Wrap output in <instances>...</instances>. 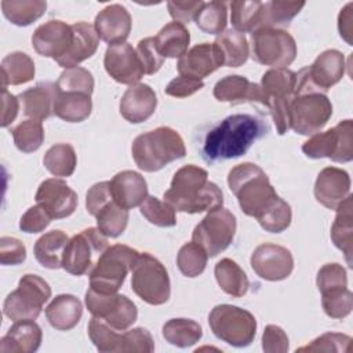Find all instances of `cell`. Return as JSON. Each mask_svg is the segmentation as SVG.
I'll return each instance as SVG.
<instances>
[{
	"instance_id": "23",
	"label": "cell",
	"mask_w": 353,
	"mask_h": 353,
	"mask_svg": "<svg viewBox=\"0 0 353 353\" xmlns=\"http://www.w3.org/2000/svg\"><path fill=\"white\" fill-rule=\"evenodd\" d=\"M223 66L222 58L214 43H200L188 50L176 63L181 76L203 80Z\"/></svg>"
},
{
	"instance_id": "37",
	"label": "cell",
	"mask_w": 353,
	"mask_h": 353,
	"mask_svg": "<svg viewBox=\"0 0 353 353\" xmlns=\"http://www.w3.org/2000/svg\"><path fill=\"white\" fill-rule=\"evenodd\" d=\"M1 88L7 85H21L34 77V62L22 51H14L7 54L1 59Z\"/></svg>"
},
{
	"instance_id": "40",
	"label": "cell",
	"mask_w": 353,
	"mask_h": 353,
	"mask_svg": "<svg viewBox=\"0 0 353 353\" xmlns=\"http://www.w3.org/2000/svg\"><path fill=\"white\" fill-rule=\"evenodd\" d=\"M305 7V1H263L261 14V28L281 29L287 26Z\"/></svg>"
},
{
	"instance_id": "16",
	"label": "cell",
	"mask_w": 353,
	"mask_h": 353,
	"mask_svg": "<svg viewBox=\"0 0 353 353\" xmlns=\"http://www.w3.org/2000/svg\"><path fill=\"white\" fill-rule=\"evenodd\" d=\"M85 306L88 312L117 331L128 330L138 317L137 305L121 294H99L91 288L85 291Z\"/></svg>"
},
{
	"instance_id": "49",
	"label": "cell",
	"mask_w": 353,
	"mask_h": 353,
	"mask_svg": "<svg viewBox=\"0 0 353 353\" xmlns=\"http://www.w3.org/2000/svg\"><path fill=\"white\" fill-rule=\"evenodd\" d=\"M143 218L159 228H172L176 225L175 210L167 203L154 196H148L139 205Z\"/></svg>"
},
{
	"instance_id": "48",
	"label": "cell",
	"mask_w": 353,
	"mask_h": 353,
	"mask_svg": "<svg viewBox=\"0 0 353 353\" xmlns=\"http://www.w3.org/2000/svg\"><path fill=\"white\" fill-rule=\"evenodd\" d=\"M321 306L331 319H345L353 309V295L347 287H334L321 291Z\"/></svg>"
},
{
	"instance_id": "54",
	"label": "cell",
	"mask_w": 353,
	"mask_h": 353,
	"mask_svg": "<svg viewBox=\"0 0 353 353\" xmlns=\"http://www.w3.org/2000/svg\"><path fill=\"white\" fill-rule=\"evenodd\" d=\"M135 51L141 61L145 74H154L160 70V68L164 63V57L159 52L154 37H145L139 40Z\"/></svg>"
},
{
	"instance_id": "57",
	"label": "cell",
	"mask_w": 353,
	"mask_h": 353,
	"mask_svg": "<svg viewBox=\"0 0 353 353\" xmlns=\"http://www.w3.org/2000/svg\"><path fill=\"white\" fill-rule=\"evenodd\" d=\"M51 219L48 212L41 205L36 204L28 208L21 216L19 229L25 233H40L51 223Z\"/></svg>"
},
{
	"instance_id": "30",
	"label": "cell",
	"mask_w": 353,
	"mask_h": 353,
	"mask_svg": "<svg viewBox=\"0 0 353 353\" xmlns=\"http://www.w3.org/2000/svg\"><path fill=\"white\" fill-rule=\"evenodd\" d=\"M46 317L58 331H69L77 325L83 316V303L72 294H59L47 305Z\"/></svg>"
},
{
	"instance_id": "45",
	"label": "cell",
	"mask_w": 353,
	"mask_h": 353,
	"mask_svg": "<svg viewBox=\"0 0 353 353\" xmlns=\"http://www.w3.org/2000/svg\"><path fill=\"white\" fill-rule=\"evenodd\" d=\"M88 336L98 352L121 353L123 332H117V330L112 328L103 320L94 316L91 317L88 321Z\"/></svg>"
},
{
	"instance_id": "59",
	"label": "cell",
	"mask_w": 353,
	"mask_h": 353,
	"mask_svg": "<svg viewBox=\"0 0 353 353\" xmlns=\"http://www.w3.org/2000/svg\"><path fill=\"white\" fill-rule=\"evenodd\" d=\"M204 87L203 80H197V79H192L188 76H178L175 79H172L167 87L164 88V92L170 97L174 98H186L193 95L194 92L200 91Z\"/></svg>"
},
{
	"instance_id": "3",
	"label": "cell",
	"mask_w": 353,
	"mask_h": 353,
	"mask_svg": "<svg viewBox=\"0 0 353 353\" xmlns=\"http://www.w3.org/2000/svg\"><path fill=\"white\" fill-rule=\"evenodd\" d=\"M228 185L247 216H261L280 197L265 171L254 163L234 165L228 174Z\"/></svg>"
},
{
	"instance_id": "33",
	"label": "cell",
	"mask_w": 353,
	"mask_h": 353,
	"mask_svg": "<svg viewBox=\"0 0 353 353\" xmlns=\"http://www.w3.org/2000/svg\"><path fill=\"white\" fill-rule=\"evenodd\" d=\"M223 66L228 68H239L244 65L250 57V44L247 37L234 30L228 29L223 30L214 41Z\"/></svg>"
},
{
	"instance_id": "12",
	"label": "cell",
	"mask_w": 353,
	"mask_h": 353,
	"mask_svg": "<svg viewBox=\"0 0 353 353\" xmlns=\"http://www.w3.org/2000/svg\"><path fill=\"white\" fill-rule=\"evenodd\" d=\"M109 247L108 237L98 228H87L69 239L62 258V269L73 276L88 273Z\"/></svg>"
},
{
	"instance_id": "19",
	"label": "cell",
	"mask_w": 353,
	"mask_h": 353,
	"mask_svg": "<svg viewBox=\"0 0 353 353\" xmlns=\"http://www.w3.org/2000/svg\"><path fill=\"white\" fill-rule=\"evenodd\" d=\"M103 66L106 73L121 84H137L145 74L135 48L127 41L112 44L106 48Z\"/></svg>"
},
{
	"instance_id": "42",
	"label": "cell",
	"mask_w": 353,
	"mask_h": 353,
	"mask_svg": "<svg viewBox=\"0 0 353 353\" xmlns=\"http://www.w3.org/2000/svg\"><path fill=\"white\" fill-rule=\"evenodd\" d=\"M230 22L240 33H252L261 28V14L263 1L234 0L230 4Z\"/></svg>"
},
{
	"instance_id": "35",
	"label": "cell",
	"mask_w": 353,
	"mask_h": 353,
	"mask_svg": "<svg viewBox=\"0 0 353 353\" xmlns=\"http://www.w3.org/2000/svg\"><path fill=\"white\" fill-rule=\"evenodd\" d=\"M159 52L165 58H181L189 47L190 33L183 23L168 22L154 36Z\"/></svg>"
},
{
	"instance_id": "41",
	"label": "cell",
	"mask_w": 353,
	"mask_h": 353,
	"mask_svg": "<svg viewBox=\"0 0 353 353\" xmlns=\"http://www.w3.org/2000/svg\"><path fill=\"white\" fill-rule=\"evenodd\" d=\"M97 219V228L106 236L116 239L127 228L128 223V210L120 207L113 199L105 203L94 215Z\"/></svg>"
},
{
	"instance_id": "1",
	"label": "cell",
	"mask_w": 353,
	"mask_h": 353,
	"mask_svg": "<svg viewBox=\"0 0 353 353\" xmlns=\"http://www.w3.org/2000/svg\"><path fill=\"white\" fill-rule=\"evenodd\" d=\"M268 131L269 127L262 117L248 113L230 114L207 132L203 159L212 164L240 157Z\"/></svg>"
},
{
	"instance_id": "29",
	"label": "cell",
	"mask_w": 353,
	"mask_h": 353,
	"mask_svg": "<svg viewBox=\"0 0 353 353\" xmlns=\"http://www.w3.org/2000/svg\"><path fill=\"white\" fill-rule=\"evenodd\" d=\"M73 39L69 51L57 63L65 69L76 68L83 61L91 58L99 46V37L94 25L87 22H76L72 25Z\"/></svg>"
},
{
	"instance_id": "60",
	"label": "cell",
	"mask_w": 353,
	"mask_h": 353,
	"mask_svg": "<svg viewBox=\"0 0 353 353\" xmlns=\"http://www.w3.org/2000/svg\"><path fill=\"white\" fill-rule=\"evenodd\" d=\"M112 193H110V182L109 181H102L94 183L87 194H85V208L88 214L92 216L97 214V211L109 200H112Z\"/></svg>"
},
{
	"instance_id": "50",
	"label": "cell",
	"mask_w": 353,
	"mask_h": 353,
	"mask_svg": "<svg viewBox=\"0 0 353 353\" xmlns=\"http://www.w3.org/2000/svg\"><path fill=\"white\" fill-rule=\"evenodd\" d=\"M57 87L62 92H83L91 95L94 91V77L91 72L84 68H69L59 74Z\"/></svg>"
},
{
	"instance_id": "11",
	"label": "cell",
	"mask_w": 353,
	"mask_h": 353,
	"mask_svg": "<svg viewBox=\"0 0 353 353\" xmlns=\"http://www.w3.org/2000/svg\"><path fill=\"white\" fill-rule=\"evenodd\" d=\"M251 58L265 66L287 68L296 58V43L284 29L262 28L251 33Z\"/></svg>"
},
{
	"instance_id": "28",
	"label": "cell",
	"mask_w": 353,
	"mask_h": 353,
	"mask_svg": "<svg viewBox=\"0 0 353 353\" xmlns=\"http://www.w3.org/2000/svg\"><path fill=\"white\" fill-rule=\"evenodd\" d=\"M43 339V331L34 320L14 321L7 334L0 341L3 353H33Z\"/></svg>"
},
{
	"instance_id": "17",
	"label": "cell",
	"mask_w": 353,
	"mask_h": 353,
	"mask_svg": "<svg viewBox=\"0 0 353 353\" xmlns=\"http://www.w3.org/2000/svg\"><path fill=\"white\" fill-rule=\"evenodd\" d=\"M250 263L256 276L266 281L284 280L294 270V258L291 251L273 243L259 244L252 251Z\"/></svg>"
},
{
	"instance_id": "7",
	"label": "cell",
	"mask_w": 353,
	"mask_h": 353,
	"mask_svg": "<svg viewBox=\"0 0 353 353\" xmlns=\"http://www.w3.org/2000/svg\"><path fill=\"white\" fill-rule=\"evenodd\" d=\"M208 325L218 339L234 347L251 345L256 334V320L254 314L228 303L216 305L211 309Z\"/></svg>"
},
{
	"instance_id": "2",
	"label": "cell",
	"mask_w": 353,
	"mask_h": 353,
	"mask_svg": "<svg viewBox=\"0 0 353 353\" xmlns=\"http://www.w3.org/2000/svg\"><path fill=\"white\" fill-rule=\"evenodd\" d=\"M163 197L175 211L188 214L208 212L223 204L221 188L208 181V172L204 168L194 164L176 170Z\"/></svg>"
},
{
	"instance_id": "20",
	"label": "cell",
	"mask_w": 353,
	"mask_h": 353,
	"mask_svg": "<svg viewBox=\"0 0 353 353\" xmlns=\"http://www.w3.org/2000/svg\"><path fill=\"white\" fill-rule=\"evenodd\" d=\"M72 39V25L59 19H51L36 28L32 34V46L39 55L58 62L69 51Z\"/></svg>"
},
{
	"instance_id": "38",
	"label": "cell",
	"mask_w": 353,
	"mask_h": 353,
	"mask_svg": "<svg viewBox=\"0 0 353 353\" xmlns=\"http://www.w3.org/2000/svg\"><path fill=\"white\" fill-rule=\"evenodd\" d=\"M164 339L176 347H189L197 343L203 336L201 325L192 319H171L163 325Z\"/></svg>"
},
{
	"instance_id": "31",
	"label": "cell",
	"mask_w": 353,
	"mask_h": 353,
	"mask_svg": "<svg viewBox=\"0 0 353 353\" xmlns=\"http://www.w3.org/2000/svg\"><path fill=\"white\" fill-rule=\"evenodd\" d=\"M352 210H353V196L349 194L335 210L336 215L331 226V240L334 245L343 252L349 268H352V255H353Z\"/></svg>"
},
{
	"instance_id": "22",
	"label": "cell",
	"mask_w": 353,
	"mask_h": 353,
	"mask_svg": "<svg viewBox=\"0 0 353 353\" xmlns=\"http://www.w3.org/2000/svg\"><path fill=\"white\" fill-rule=\"evenodd\" d=\"M94 28L101 40L112 44L125 43L132 28L128 10L121 4H109L102 8L94 21Z\"/></svg>"
},
{
	"instance_id": "4",
	"label": "cell",
	"mask_w": 353,
	"mask_h": 353,
	"mask_svg": "<svg viewBox=\"0 0 353 353\" xmlns=\"http://www.w3.org/2000/svg\"><path fill=\"white\" fill-rule=\"evenodd\" d=\"M131 154L139 170L156 172L185 157L186 148L178 131L161 125L138 135L131 145Z\"/></svg>"
},
{
	"instance_id": "18",
	"label": "cell",
	"mask_w": 353,
	"mask_h": 353,
	"mask_svg": "<svg viewBox=\"0 0 353 353\" xmlns=\"http://www.w3.org/2000/svg\"><path fill=\"white\" fill-rule=\"evenodd\" d=\"M34 200L52 219L70 216L77 207V193L59 178L44 179L36 192Z\"/></svg>"
},
{
	"instance_id": "26",
	"label": "cell",
	"mask_w": 353,
	"mask_h": 353,
	"mask_svg": "<svg viewBox=\"0 0 353 353\" xmlns=\"http://www.w3.org/2000/svg\"><path fill=\"white\" fill-rule=\"evenodd\" d=\"M58 94L57 83L40 81L34 87L18 95L25 116L43 121L54 114V103Z\"/></svg>"
},
{
	"instance_id": "46",
	"label": "cell",
	"mask_w": 353,
	"mask_h": 353,
	"mask_svg": "<svg viewBox=\"0 0 353 353\" xmlns=\"http://www.w3.org/2000/svg\"><path fill=\"white\" fill-rule=\"evenodd\" d=\"M11 134L17 149L22 153H33L44 142V128L39 120H23L11 130Z\"/></svg>"
},
{
	"instance_id": "27",
	"label": "cell",
	"mask_w": 353,
	"mask_h": 353,
	"mask_svg": "<svg viewBox=\"0 0 353 353\" xmlns=\"http://www.w3.org/2000/svg\"><path fill=\"white\" fill-rule=\"evenodd\" d=\"M212 94L216 101L229 102L232 105L244 102L263 103V95L259 84L252 83L240 74H230L218 80L214 85Z\"/></svg>"
},
{
	"instance_id": "62",
	"label": "cell",
	"mask_w": 353,
	"mask_h": 353,
	"mask_svg": "<svg viewBox=\"0 0 353 353\" xmlns=\"http://www.w3.org/2000/svg\"><path fill=\"white\" fill-rule=\"evenodd\" d=\"M353 3H347L338 15V30L341 37L349 44H353Z\"/></svg>"
},
{
	"instance_id": "43",
	"label": "cell",
	"mask_w": 353,
	"mask_h": 353,
	"mask_svg": "<svg viewBox=\"0 0 353 353\" xmlns=\"http://www.w3.org/2000/svg\"><path fill=\"white\" fill-rule=\"evenodd\" d=\"M43 164L54 176H70L77 164L74 148L70 143H55L46 152Z\"/></svg>"
},
{
	"instance_id": "14",
	"label": "cell",
	"mask_w": 353,
	"mask_h": 353,
	"mask_svg": "<svg viewBox=\"0 0 353 353\" xmlns=\"http://www.w3.org/2000/svg\"><path fill=\"white\" fill-rule=\"evenodd\" d=\"M236 226V216L232 211L223 207L211 210L193 229L192 241L201 245L208 256H216L232 244Z\"/></svg>"
},
{
	"instance_id": "55",
	"label": "cell",
	"mask_w": 353,
	"mask_h": 353,
	"mask_svg": "<svg viewBox=\"0 0 353 353\" xmlns=\"http://www.w3.org/2000/svg\"><path fill=\"white\" fill-rule=\"evenodd\" d=\"M316 284L320 292L334 287H347L346 269L336 262L325 263L317 272Z\"/></svg>"
},
{
	"instance_id": "34",
	"label": "cell",
	"mask_w": 353,
	"mask_h": 353,
	"mask_svg": "<svg viewBox=\"0 0 353 353\" xmlns=\"http://www.w3.org/2000/svg\"><path fill=\"white\" fill-rule=\"evenodd\" d=\"M92 110L91 95L83 92H62L58 90L54 114L68 123H81L90 117Z\"/></svg>"
},
{
	"instance_id": "36",
	"label": "cell",
	"mask_w": 353,
	"mask_h": 353,
	"mask_svg": "<svg viewBox=\"0 0 353 353\" xmlns=\"http://www.w3.org/2000/svg\"><path fill=\"white\" fill-rule=\"evenodd\" d=\"M214 274L221 290L233 298L244 296L250 288V281L245 272L230 258H223L216 262Z\"/></svg>"
},
{
	"instance_id": "61",
	"label": "cell",
	"mask_w": 353,
	"mask_h": 353,
	"mask_svg": "<svg viewBox=\"0 0 353 353\" xmlns=\"http://www.w3.org/2000/svg\"><path fill=\"white\" fill-rule=\"evenodd\" d=\"M204 1L194 0V1H167V8L171 18L179 23H189L192 19L196 18L199 10L201 8Z\"/></svg>"
},
{
	"instance_id": "25",
	"label": "cell",
	"mask_w": 353,
	"mask_h": 353,
	"mask_svg": "<svg viewBox=\"0 0 353 353\" xmlns=\"http://www.w3.org/2000/svg\"><path fill=\"white\" fill-rule=\"evenodd\" d=\"M109 182L113 200L125 210L141 205L148 197L146 179L137 171H120Z\"/></svg>"
},
{
	"instance_id": "24",
	"label": "cell",
	"mask_w": 353,
	"mask_h": 353,
	"mask_svg": "<svg viewBox=\"0 0 353 353\" xmlns=\"http://www.w3.org/2000/svg\"><path fill=\"white\" fill-rule=\"evenodd\" d=\"M157 108V97L153 88L143 83L130 85L120 99V114L132 124L146 121Z\"/></svg>"
},
{
	"instance_id": "6",
	"label": "cell",
	"mask_w": 353,
	"mask_h": 353,
	"mask_svg": "<svg viewBox=\"0 0 353 353\" xmlns=\"http://www.w3.org/2000/svg\"><path fill=\"white\" fill-rule=\"evenodd\" d=\"M296 73L288 68H272L261 79L263 103L274 121L276 130L284 135L290 130L288 108L294 98Z\"/></svg>"
},
{
	"instance_id": "15",
	"label": "cell",
	"mask_w": 353,
	"mask_h": 353,
	"mask_svg": "<svg viewBox=\"0 0 353 353\" xmlns=\"http://www.w3.org/2000/svg\"><path fill=\"white\" fill-rule=\"evenodd\" d=\"M345 55L338 50L323 51L310 66L301 69L296 73L295 91H319L325 94L345 74Z\"/></svg>"
},
{
	"instance_id": "58",
	"label": "cell",
	"mask_w": 353,
	"mask_h": 353,
	"mask_svg": "<svg viewBox=\"0 0 353 353\" xmlns=\"http://www.w3.org/2000/svg\"><path fill=\"white\" fill-rule=\"evenodd\" d=\"M290 343L285 331L276 325L269 324L265 327L262 334V349L266 353H285L288 352Z\"/></svg>"
},
{
	"instance_id": "10",
	"label": "cell",
	"mask_w": 353,
	"mask_h": 353,
	"mask_svg": "<svg viewBox=\"0 0 353 353\" xmlns=\"http://www.w3.org/2000/svg\"><path fill=\"white\" fill-rule=\"evenodd\" d=\"M332 103L319 91H302L294 94L288 108L290 130L301 135L317 134L331 119Z\"/></svg>"
},
{
	"instance_id": "44",
	"label": "cell",
	"mask_w": 353,
	"mask_h": 353,
	"mask_svg": "<svg viewBox=\"0 0 353 353\" xmlns=\"http://www.w3.org/2000/svg\"><path fill=\"white\" fill-rule=\"evenodd\" d=\"M194 22L207 34H221L228 23V4L225 1H204Z\"/></svg>"
},
{
	"instance_id": "39",
	"label": "cell",
	"mask_w": 353,
	"mask_h": 353,
	"mask_svg": "<svg viewBox=\"0 0 353 353\" xmlns=\"http://www.w3.org/2000/svg\"><path fill=\"white\" fill-rule=\"evenodd\" d=\"M47 3L41 0H3V15L17 26H28L44 15Z\"/></svg>"
},
{
	"instance_id": "9",
	"label": "cell",
	"mask_w": 353,
	"mask_h": 353,
	"mask_svg": "<svg viewBox=\"0 0 353 353\" xmlns=\"http://www.w3.org/2000/svg\"><path fill=\"white\" fill-rule=\"evenodd\" d=\"M51 298L50 284L37 274H23L17 290L11 291L3 303V313L12 321L36 320L43 305Z\"/></svg>"
},
{
	"instance_id": "52",
	"label": "cell",
	"mask_w": 353,
	"mask_h": 353,
	"mask_svg": "<svg viewBox=\"0 0 353 353\" xmlns=\"http://www.w3.org/2000/svg\"><path fill=\"white\" fill-rule=\"evenodd\" d=\"M352 338L346 334L325 332L296 352H347Z\"/></svg>"
},
{
	"instance_id": "32",
	"label": "cell",
	"mask_w": 353,
	"mask_h": 353,
	"mask_svg": "<svg viewBox=\"0 0 353 353\" xmlns=\"http://www.w3.org/2000/svg\"><path fill=\"white\" fill-rule=\"evenodd\" d=\"M69 237L62 230H51L40 236L33 247L36 261L47 269L62 268V258Z\"/></svg>"
},
{
	"instance_id": "56",
	"label": "cell",
	"mask_w": 353,
	"mask_h": 353,
	"mask_svg": "<svg viewBox=\"0 0 353 353\" xmlns=\"http://www.w3.org/2000/svg\"><path fill=\"white\" fill-rule=\"evenodd\" d=\"M26 259L25 244L15 237L3 236L0 239V263L4 266L21 265Z\"/></svg>"
},
{
	"instance_id": "51",
	"label": "cell",
	"mask_w": 353,
	"mask_h": 353,
	"mask_svg": "<svg viewBox=\"0 0 353 353\" xmlns=\"http://www.w3.org/2000/svg\"><path fill=\"white\" fill-rule=\"evenodd\" d=\"M292 219V211L287 201H284L281 197L277 199V201L268 208L261 216L256 218L261 228L270 233H281L284 232Z\"/></svg>"
},
{
	"instance_id": "47",
	"label": "cell",
	"mask_w": 353,
	"mask_h": 353,
	"mask_svg": "<svg viewBox=\"0 0 353 353\" xmlns=\"http://www.w3.org/2000/svg\"><path fill=\"white\" fill-rule=\"evenodd\" d=\"M208 255L205 250L194 241L185 243L176 255V265L179 272L185 277H197L200 276L207 266Z\"/></svg>"
},
{
	"instance_id": "8",
	"label": "cell",
	"mask_w": 353,
	"mask_h": 353,
	"mask_svg": "<svg viewBox=\"0 0 353 353\" xmlns=\"http://www.w3.org/2000/svg\"><path fill=\"white\" fill-rule=\"evenodd\" d=\"M131 288L143 302L159 306L171 295V283L165 266L152 254L141 252L131 270Z\"/></svg>"
},
{
	"instance_id": "63",
	"label": "cell",
	"mask_w": 353,
	"mask_h": 353,
	"mask_svg": "<svg viewBox=\"0 0 353 353\" xmlns=\"http://www.w3.org/2000/svg\"><path fill=\"white\" fill-rule=\"evenodd\" d=\"M3 90V112H1V127H8L17 117L19 110V99L18 97L12 95L7 91V88Z\"/></svg>"
},
{
	"instance_id": "13",
	"label": "cell",
	"mask_w": 353,
	"mask_h": 353,
	"mask_svg": "<svg viewBox=\"0 0 353 353\" xmlns=\"http://www.w3.org/2000/svg\"><path fill=\"white\" fill-rule=\"evenodd\" d=\"M302 152L310 159L327 157L335 163H347L353 159V121H339L335 127L312 135L302 145Z\"/></svg>"
},
{
	"instance_id": "53",
	"label": "cell",
	"mask_w": 353,
	"mask_h": 353,
	"mask_svg": "<svg viewBox=\"0 0 353 353\" xmlns=\"http://www.w3.org/2000/svg\"><path fill=\"white\" fill-rule=\"evenodd\" d=\"M154 350L152 334L142 327L123 331L121 352L123 353H150Z\"/></svg>"
},
{
	"instance_id": "5",
	"label": "cell",
	"mask_w": 353,
	"mask_h": 353,
	"mask_svg": "<svg viewBox=\"0 0 353 353\" xmlns=\"http://www.w3.org/2000/svg\"><path fill=\"white\" fill-rule=\"evenodd\" d=\"M139 251L124 244L108 247L90 270V288L99 294H116L128 272L132 270Z\"/></svg>"
},
{
	"instance_id": "21",
	"label": "cell",
	"mask_w": 353,
	"mask_h": 353,
	"mask_svg": "<svg viewBox=\"0 0 353 353\" xmlns=\"http://www.w3.org/2000/svg\"><path fill=\"white\" fill-rule=\"evenodd\" d=\"M314 199L330 210H336L338 205L350 194V176L338 167L323 168L314 182Z\"/></svg>"
}]
</instances>
